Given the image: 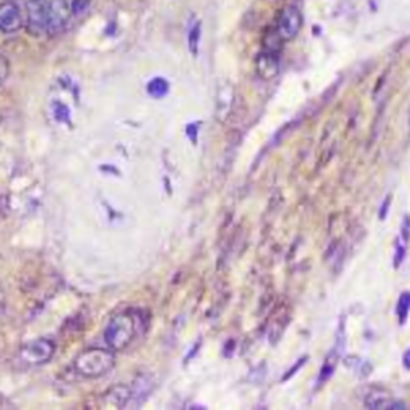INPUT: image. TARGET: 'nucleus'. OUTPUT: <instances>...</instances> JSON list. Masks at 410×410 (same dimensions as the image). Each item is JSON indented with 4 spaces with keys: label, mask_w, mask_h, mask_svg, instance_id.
I'll use <instances>...</instances> for the list:
<instances>
[{
    "label": "nucleus",
    "mask_w": 410,
    "mask_h": 410,
    "mask_svg": "<svg viewBox=\"0 0 410 410\" xmlns=\"http://www.w3.org/2000/svg\"><path fill=\"white\" fill-rule=\"evenodd\" d=\"M116 364L114 349L111 348H88L82 351L74 361V369L85 378H98L113 370Z\"/></svg>",
    "instance_id": "nucleus-2"
},
{
    "label": "nucleus",
    "mask_w": 410,
    "mask_h": 410,
    "mask_svg": "<svg viewBox=\"0 0 410 410\" xmlns=\"http://www.w3.org/2000/svg\"><path fill=\"white\" fill-rule=\"evenodd\" d=\"M24 17L21 13L19 3L15 0H5L0 3V33L15 34L23 28Z\"/></svg>",
    "instance_id": "nucleus-5"
},
{
    "label": "nucleus",
    "mask_w": 410,
    "mask_h": 410,
    "mask_svg": "<svg viewBox=\"0 0 410 410\" xmlns=\"http://www.w3.org/2000/svg\"><path fill=\"white\" fill-rule=\"evenodd\" d=\"M138 324L140 317L135 311H124L111 319L108 327L104 330V342L111 349L120 351L125 349L138 333Z\"/></svg>",
    "instance_id": "nucleus-1"
},
{
    "label": "nucleus",
    "mask_w": 410,
    "mask_h": 410,
    "mask_svg": "<svg viewBox=\"0 0 410 410\" xmlns=\"http://www.w3.org/2000/svg\"><path fill=\"white\" fill-rule=\"evenodd\" d=\"M337 356L338 353L337 351H332L327 356V359L324 361V364L321 367V374H319V378H317V385L321 386L322 383H326L330 377H332V374L335 372V367H337Z\"/></svg>",
    "instance_id": "nucleus-13"
},
{
    "label": "nucleus",
    "mask_w": 410,
    "mask_h": 410,
    "mask_svg": "<svg viewBox=\"0 0 410 410\" xmlns=\"http://www.w3.org/2000/svg\"><path fill=\"white\" fill-rule=\"evenodd\" d=\"M49 0L26 2V29L31 36H49Z\"/></svg>",
    "instance_id": "nucleus-3"
},
{
    "label": "nucleus",
    "mask_w": 410,
    "mask_h": 410,
    "mask_svg": "<svg viewBox=\"0 0 410 410\" xmlns=\"http://www.w3.org/2000/svg\"><path fill=\"white\" fill-rule=\"evenodd\" d=\"M168 88L170 85L164 77H154L146 85V92L149 93V97L152 98H164L165 95L168 93Z\"/></svg>",
    "instance_id": "nucleus-12"
},
{
    "label": "nucleus",
    "mask_w": 410,
    "mask_h": 410,
    "mask_svg": "<svg viewBox=\"0 0 410 410\" xmlns=\"http://www.w3.org/2000/svg\"><path fill=\"white\" fill-rule=\"evenodd\" d=\"M90 3H92V0H71L72 17H82L84 13H87Z\"/></svg>",
    "instance_id": "nucleus-16"
},
{
    "label": "nucleus",
    "mask_w": 410,
    "mask_h": 410,
    "mask_svg": "<svg viewBox=\"0 0 410 410\" xmlns=\"http://www.w3.org/2000/svg\"><path fill=\"white\" fill-rule=\"evenodd\" d=\"M409 313H410V292H404V294L399 297L397 306H396V314L401 324L406 322Z\"/></svg>",
    "instance_id": "nucleus-14"
},
{
    "label": "nucleus",
    "mask_w": 410,
    "mask_h": 410,
    "mask_svg": "<svg viewBox=\"0 0 410 410\" xmlns=\"http://www.w3.org/2000/svg\"><path fill=\"white\" fill-rule=\"evenodd\" d=\"M234 98H236V95H234L232 84L228 81H223L216 92V111H215L216 119L220 122H225L228 117H230L232 106H234Z\"/></svg>",
    "instance_id": "nucleus-8"
},
{
    "label": "nucleus",
    "mask_w": 410,
    "mask_h": 410,
    "mask_svg": "<svg viewBox=\"0 0 410 410\" xmlns=\"http://www.w3.org/2000/svg\"><path fill=\"white\" fill-rule=\"evenodd\" d=\"M255 71H257L258 77L263 81H271L278 76L281 71L279 58L273 52H262L255 60Z\"/></svg>",
    "instance_id": "nucleus-9"
},
{
    "label": "nucleus",
    "mask_w": 410,
    "mask_h": 410,
    "mask_svg": "<svg viewBox=\"0 0 410 410\" xmlns=\"http://www.w3.org/2000/svg\"><path fill=\"white\" fill-rule=\"evenodd\" d=\"M402 365H404V369L410 370V349H407L402 356Z\"/></svg>",
    "instance_id": "nucleus-21"
},
{
    "label": "nucleus",
    "mask_w": 410,
    "mask_h": 410,
    "mask_svg": "<svg viewBox=\"0 0 410 410\" xmlns=\"http://www.w3.org/2000/svg\"><path fill=\"white\" fill-rule=\"evenodd\" d=\"M365 407L369 409H397V407H406V404L402 402H393L391 394L383 390H372L365 397Z\"/></svg>",
    "instance_id": "nucleus-11"
},
{
    "label": "nucleus",
    "mask_w": 410,
    "mask_h": 410,
    "mask_svg": "<svg viewBox=\"0 0 410 410\" xmlns=\"http://www.w3.org/2000/svg\"><path fill=\"white\" fill-rule=\"evenodd\" d=\"M55 354V345L47 338H39L26 343L19 351V359L28 365H42Z\"/></svg>",
    "instance_id": "nucleus-4"
},
{
    "label": "nucleus",
    "mask_w": 410,
    "mask_h": 410,
    "mask_svg": "<svg viewBox=\"0 0 410 410\" xmlns=\"http://www.w3.org/2000/svg\"><path fill=\"white\" fill-rule=\"evenodd\" d=\"M301 26H303V15L300 10H298L297 7H287L284 12L281 13L276 33H278L282 42H289L298 36Z\"/></svg>",
    "instance_id": "nucleus-6"
},
{
    "label": "nucleus",
    "mask_w": 410,
    "mask_h": 410,
    "mask_svg": "<svg viewBox=\"0 0 410 410\" xmlns=\"http://www.w3.org/2000/svg\"><path fill=\"white\" fill-rule=\"evenodd\" d=\"M55 116H56V120L66 122V120L69 119V109L66 108L65 104H56V108H55Z\"/></svg>",
    "instance_id": "nucleus-18"
},
{
    "label": "nucleus",
    "mask_w": 410,
    "mask_h": 410,
    "mask_svg": "<svg viewBox=\"0 0 410 410\" xmlns=\"http://www.w3.org/2000/svg\"><path fill=\"white\" fill-rule=\"evenodd\" d=\"M8 74H10V61L5 56L0 55V85L7 81Z\"/></svg>",
    "instance_id": "nucleus-17"
},
{
    "label": "nucleus",
    "mask_w": 410,
    "mask_h": 410,
    "mask_svg": "<svg viewBox=\"0 0 410 410\" xmlns=\"http://www.w3.org/2000/svg\"><path fill=\"white\" fill-rule=\"evenodd\" d=\"M305 361H306V358H301L300 361H298V364H297L295 367H292V369H290V372H289V374H287V375L284 377V380H287V378H290L292 375H294V374H295V372H297L298 369H300V367H301L303 364H305Z\"/></svg>",
    "instance_id": "nucleus-20"
},
{
    "label": "nucleus",
    "mask_w": 410,
    "mask_h": 410,
    "mask_svg": "<svg viewBox=\"0 0 410 410\" xmlns=\"http://www.w3.org/2000/svg\"><path fill=\"white\" fill-rule=\"evenodd\" d=\"M133 399V388L132 386H125V385H117L114 388H111L108 394L104 396V402L106 406L109 407H116V409H122L129 406V402Z\"/></svg>",
    "instance_id": "nucleus-10"
},
{
    "label": "nucleus",
    "mask_w": 410,
    "mask_h": 410,
    "mask_svg": "<svg viewBox=\"0 0 410 410\" xmlns=\"http://www.w3.org/2000/svg\"><path fill=\"white\" fill-rule=\"evenodd\" d=\"M390 200H391V197L388 196V197H386V200L383 202V207H381V210H380V220H385L386 212H388V207H390Z\"/></svg>",
    "instance_id": "nucleus-19"
},
{
    "label": "nucleus",
    "mask_w": 410,
    "mask_h": 410,
    "mask_svg": "<svg viewBox=\"0 0 410 410\" xmlns=\"http://www.w3.org/2000/svg\"><path fill=\"white\" fill-rule=\"evenodd\" d=\"M71 17V3L68 0H52L49 3V36L61 34Z\"/></svg>",
    "instance_id": "nucleus-7"
},
{
    "label": "nucleus",
    "mask_w": 410,
    "mask_h": 410,
    "mask_svg": "<svg viewBox=\"0 0 410 410\" xmlns=\"http://www.w3.org/2000/svg\"><path fill=\"white\" fill-rule=\"evenodd\" d=\"M199 40H200V23H196L193 26V29L189 31V37H188L189 50L194 56L199 53Z\"/></svg>",
    "instance_id": "nucleus-15"
}]
</instances>
